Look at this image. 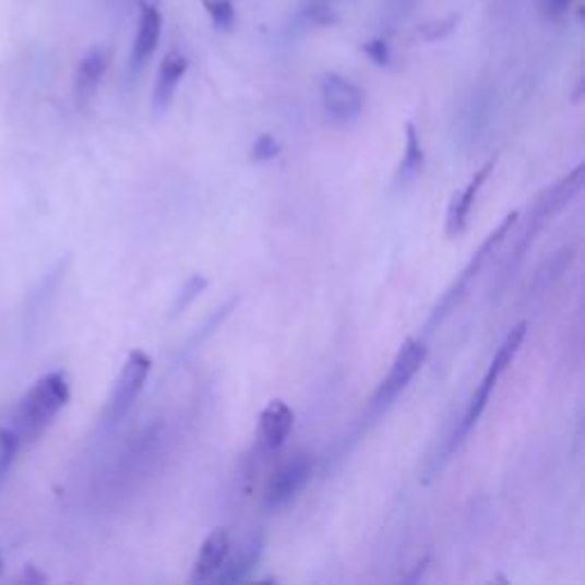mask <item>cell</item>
Returning a JSON list of instances; mask_svg holds the SVG:
<instances>
[{
  "instance_id": "cell-1",
  "label": "cell",
  "mask_w": 585,
  "mask_h": 585,
  "mask_svg": "<svg viewBox=\"0 0 585 585\" xmlns=\"http://www.w3.org/2000/svg\"><path fill=\"white\" fill-rule=\"evenodd\" d=\"M69 398L71 384L64 371L41 375L28 392L21 396L10 423L21 439V446L35 444L58 419V414L67 407Z\"/></svg>"
},
{
  "instance_id": "cell-2",
  "label": "cell",
  "mask_w": 585,
  "mask_h": 585,
  "mask_svg": "<svg viewBox=\"0 0 585 585\" xmlns=\"http://www.w3.org/2000/svg\"><path fill=\"white\" fill-rule=\"evenodd\" d=\"M585 183V167L583 165H576L572 172L568 177H563L560 181H556L551 188H547L538 200H535L533 208H530V215H528V223H526V229L524 234L520 236V242L515 248V254L510 256L508 261V267L505 273L501 277V288L508 284V279L515 275L520 271V265L524 263V256L526 252L530 250V246L535 242V238L540 236V231L553 223V217H558L560 213H563L574 200L576 194L581 192Z\"/></svg>"
},
{
  "instance_id": "cell-3",
  "label": "cell",
  "mask_w": 585,
  "mask_h": 585,
  "mask_svg": "<svg viewBox=\"0 0 585 585\" xmlns=\"http://www.w3.org/2000/svg\"><path fill=\"white\" fill-rule=\"evenodd\" d=\"M517 219H520V213H517V211H515V213H510V215H505V217H503V223H501L490 236L485 238V242L480 246V250H478V252L471 256V261L465 265V271H462V273L457 275V279L446 288V292L442 296V300H439V302L434 305V309H432V313H430L428 327H434L437 323H442V321L446 319V315L455 309V305H457L462 298H465V292L469 290L474 277L480 273V267L485 265L487 259H490V256L494 254V250L501 246L503 238L510 234V229L517 225Z\"/></svg>"
},
{
  "instance_id": "cell-4",
  "label": "cell",
  "mask_w": 585,
  "mask_h": 585,
  "mask_svg": "<svg viewBox=\"0 0 585 585\" xmlns=\"http://www.w3.org/2000/svg\"><path fill=\"white\" fill-rule=\"evenodd\" d=\"M150 371H152V357L142 350H133L129 359L124 361V366H121V373L106 403L104 417H102L104 428H115L121 419L127 417L129 409L138 401L146 378H150Z\"/></svg>"
},
{
  "instance_id": "cell-5",
  "label": "cell",
  "mask_w": 585,
  "mask_h": 585,
  "mask_svg": "<svg viewBox=\"0 0 585 585\" xmlns=\"http://www.w3.org/2000/svg\"><path fill=\"white\" fill-rule=\"evenodd\" d=\"M426 357H428V348H426L423 341H417V338L405 341L403 348L398 350V355L392 363V369H389V373L384 375V380L378 386V392L373 396V405L382 407V405L392 403L411 382V378L421 371Z\"/></svg>"
},
{
  "instance_id": "cell-6",
  "label": "cell",
  "mask_w": 585,
  "mask_h": 585,
  "mask_svg": "<svg viewBox=\"0 0 585 585\" xmlns=\"http://www.w3.org/2000/svg\"><path fill=\"white\" fill-rule=\"evenodd\" d=\"M313 476V455L311 453H298L290 457L286 465H282L275 476L265 487V505L271 510L286 508L292 499H296L307 482Z\"/></svg>"
},
{
  "instance_id": "cell-7",
  "label": "cell",
  "mask_w": 585,
  "mask_h": 585,
  "mask_svg": "<svg viewBox=\"0 0 585 585\" xmlns=\"http://www.w3.org/2000/svg\"><path fill=\"white\" fill-rule=\"evenodd\" d=\"M321 99L334 124H350L363 110L361 89L338 73H325L321 79Z\"/></svg>"
},
{
  "instance_id": "cell-8",
  "label": "cell",
  "mask_w": 585,
  "mask_h": 585,
  "mask_svg": "<svg viewBox=\"0 0 585 585\" xmlns=\"http://www.w3.org/2000/svg\"><path fill=\"white\" fill-rule=\"evenodd\" d=\"M492 169H494V158L492 160H487L478 172L474 175V179L462 188L459 192L453 194V202L449 206V215H446V236L449 238H457L462 231L467 229V219H469V213L476 204V198H478V192L480 188L485 186V181L490 179L492 175Z\"/></svg>"
},
{
  "instance_id": "cell-9",
  "label": "cell",
  "mask_w": 585,
  "mask_h": 585,
  "mask_svg": "<svg viewBox=\"0 0 585 585\" xmlns=\"http://www.w3.org/2000/svg\"><path fill=\"white\" fill-rule=\"evenodd\" d=\"M160 28H163V16H160L158 8L154 3H142L140 16H138L133 51H131L133 71H140L156 53V46L160 41Z\"/></svg>"
},
{
  "instance_id": "cell-10",
  "label": "cell",
  "mask_w": 585,
  "mask_h": 585,
  "mask_svg": "<svg viewBox=\"0 0 585 585\" xmlns=\"http://www.w3.org/2000/svg\"><path fill=\"white\" fill-rule=\"evenodd\" d=\"M231 553V540L229 533L225 528H215L208 538L204 540L198 560H194L192 565V583H208L215 578V574L219 572V568L225 565L227 556Z\"/></svg>"
},
{
  "instance_id": "cell-11",
  "label": "cell",
  "mask_w": 585,
  "mask_h": 585,
  "mask_svg": "<svg viewBox=\"0 0 585 585\" xmlns=\"http://www.w3.org/2000/svg\"><path fill=\"white\" fill-rule=\"evenodd\" d=\"M110 64V53L104 46H94L83 56L76 71V99L81 106L89 104L92 96L99 89Z\"/></svg>"
},
{
  "instance_id": "cell-12",
  "label": "cell",
  "mask_w": 585,
  "mask_h": 585,
  "mask_svg": "<svg viewBox=\"0 0 585 585\" xmlns=\"http://www.w3.org/2000/svg\"><path fill=\"white\" fill-rule=\"evenodd\" d=\"M188 71V58L179 51H169L158 69V79H156V87H154V110L156 112H165L172 104L175 94L179 83L183 81Z\"/></svg>"
},
{
  "instance_id": "cell-13",
  "label": "cell",
  "mask_w": 585,
  "mask_h": 585,
  "mask_svg": "<svg viewBox=\"0 0 585 585\" xmlns=\"http://www.w3.org/2000/svg\"><path fill=\"white\" fill-rule=\"evenodd\" d=\"M67 271V263L60 261L51 273H46L41 277V282L28 292V300H26V309H23V323H26V330H33L39 325L44 311L48 309V305H51L56 290L60 288V282H62V275Z\"/></svg>"
},
{
  "instance_id": "cell-14",
  "label": "cell",
  "mask_w": 585,
  "mask_h": 585,
  "mask_svg": "<svg viewBox=\"0 0 585 585\" xmlns=\"http://www.w3.org/2000/svg\"><path fill=\"white\" fill-rule=\"evenodd\" d=\"M292 423H296V414H292V409L284 403V401H271L265 405V409L261 411V439L263 444L275 451L279 449L290 430H292Z\"/></svg>"
},
{
  "instance_id": "cell-15",
  "label": "cell",
  "mask_w": 585,
  "mask_h": 585,
  "mask_svg": "<svg viewBox=\"0 0 585 585\" xmlns=\"http://www.w3.org/2000/svg\"><path fill=\"white\" fill-rule=\"evenodd\" d=\"M263 556V535H252V538L240 547V551L225 560V565L219 568L215 574V583H238L242 578H248V574L259 565V560Z\"/></svg>"
},
{
  "instance_id": "cell-16",
  "label": "cell",
  "mask_w": 585,
  "mask_h": 585,
  "mask_svg": "<svg viewBox=\"0 0 585 585\" xmlns=\"http://www.w3.org/2000/svg\"><path fill=\"white\" fill-rule=\"evenodd\" d=\"M526 330H528V323H520L512 327L508 332V336L501 341V346L490 363V369H487L485 378L492 380V382H499V378L505 373L508 366L512 363V359H515V355L520 353L522 344H524V336H526Z\"/></svg>"
},
{
  "instance_id": "cell-17",
  "label": "cell",
  "mask_w": 585,
  "mask_h": 585,
  "mask_svg": "<svg viewBox=\"0 0 585 585\" xmlns=\"http://www.w3.org/2000/svg\"><path fill=\"white\" fill-rule=\"evenodd\" d=\"M423 160H426V156H423V150H421L419 133L409 121V124L405 127V156H403L401 167H398L396 183L403 186V183H407V181H411L414 177H417L421 172Z\"/></svg>"
},
{
  "instance_id": "cell-18",
  "label": "cell",
  "mask_w": 585,
  "mask_h": 585,
  "mask_svg": "<svg viewBox=\"0 0 585 585\" xmlns=\"http://www.w3.org/2000/svg\"><path fill=\"white\" fill-rule=\"evenodd\" d=\"M200 3L206 10L215 31L229 33L236 26V8L231 0H200Z\"/></svg>"
},
{
  "instance_id": "cell-19",
  "label": "cell",
  "mask_w": 585,
  "mask_h": 585,
  "mask_svg": "<svg viewBox=\"0 0 585 585\" xmlns=\"http://www.w3.org/2000/svg\"><path fill=\"white\" fill-rule=\"evenodd\" d=\"M21 439L12 426L0 428V485L10 476V469L21 451Z\"/></svg>"
},
{
  "instance_id": "cell-20",
  "label": "cell",
  "mask_w": 585,
  "mask_h": 585,
  "mask_svg": "<svg viewBox=\"0 0 585 585\" xmlns=\"http://www.w3.org/2000/svg\"><path fill=\"white\" fill-rule=\"evenodd\" d=\"M457 23H459V16H457V14H451V16H446V19H439V21H430V23H426V26L419 28V35H421L426 41H439V39L449 37V35L457 28Z\"/></svg>"
},
{
  "instance_id": "cell-21",
  "label": "cell",
  "mask_w": 585,
  "mask_h": 585,
  "mask_svg": "<svg viewBox=\"0 0 585 585\" xmlns=\"http://www.w3.org/2000/svg\"><path fill=\"white\" fill-rule=\"evenodd\" d=\"M206 279L202 277V275H194V277H190L188 282H186V286L181 288V296H179V300H177V305H175V313H181L192 300H198L200 298V292L206 288Z\"/></svg>"
},
{
  "instance_id": "cell-22",
  "label": "cell",
  "mask_w": 585,
  "mask_h": 585,
  "mask_svg": "<svg viewBox=\"0 0 585 585\" xmlns=\"http://www.w3.org/2000/svg\"><path fill=\"white\" fill-rule=\"evenodd\" d=\"M279 152H282V146L273 135H261L252 146V158L256 163H265V160H273L275 156H279Z\"/></svg>"
},
{
  "instance_id": "cell-23",
  "label": "cell",
  "mask_w": 585,
  "mask_h": 585,
  "mask_svg": "<svg viewBox=\"0 0 585 585\" xmlns=\"http://www.w3.org/2000/svg\"><path fill=\"white\" fill-rule=\"evenodd\" d=\"M363 53L369 56L378 67H386L389 62H392V48H389L384 39H373L369 44H363Z\"/></svg>"
},
{
  "instance_id": "cell-24",
  "label": "cell",
  "mask_w": 585,
  "mask_h": 585,
  "mask_svg": "<svg viewBox=\"0 0 585 585\" xmlns=\"http://www.w3.org/2000/svg\"><path fill=\"white\" fill-rule=\"evenodd\" d=\"M570 5H572V0H545V14L549 19H558L560 14L568 12Z\"/></svg>"
},
{
  "instance_id": "cell-25",
  "label": "cell",
  "mask_w": 585,
  "mask_h": 585,
  "mask_svg": "<svg viewBox=\"0 0 585 585\" xmlns=\"http://www.w3.org/2000/svg\"><path fill=\"white\" fill-rule=\"evenodd\" d=\"M23 581H28V583H44L46 576L37 572V568H26V572H23Z\"/></svg>"
},
{
  "instance_id": "cell-26",
  "label": "cell",
  "mask_w": 585,
  "mask_h": 585,
  "mask_svg": "<svg viewBox=\"0 0 585 585\" xmlns=\"http://www.w3.org/2000/svg\"><path fill=\"white\" fill-rule=\"evenodd\" d=\"M5 572V560H3V551H0V576Z\"/></svg>"
}]
</instances>
